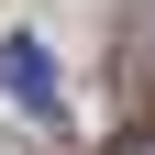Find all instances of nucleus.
<instances>
[{
    "instance_id": "f257e3e1",
    "label": "nucleus",
    "mask_w": 155,
    "mask_h": 155,
    "mask_svg": "<svg viewBox=\"0 0 155 155\" xmlns=\"http://www.w3.org/2000/svg\"><path fill=\"white\" fill-rule=\"evenodd\" d=\"M0 100L33 111V122H67V89H55V55L33 33H0Z\"/></svg>"
},
{
    "instance_id": "f03ea898",
    "label": "nucleus",
    "mask_w": 155,
    "mask_h": 155,
    "mask_svg": "<svg viewBox=\"0 0 155 155\" xmlns=\"http://www.w3.org/2000/svg\"><path fill=\"white\" fill-rule=\"evenodd\" d=\"M122 155H155V133H133V144H122Z\"/></svg>"
}]
</instances>
